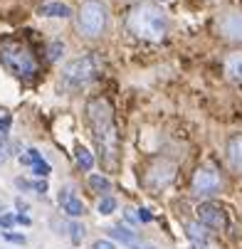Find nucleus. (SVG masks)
I'll return each mask as SVG.
<instances>
[{
  "label": "nucleus",
  "mask_w": 242,
  "mask_h": 249,
  "mask_svg": "<svg viewBox=\"0 0 242 249\" xmlns=\"http://www.w3.org/2000/svg\"><path fill=\"white\" fill-rule=\"evenodd\" d=\"M87 116H89V124H92V128H94V138H96L101 153L107 156L109 163H114V153H116L119 136H116V126H114L112 106L104 101V99H92V101L87 104Z\"/></svg>",
  "instance_id": "nucleus-1"
},
{
  "label": "nucleus",
  "mask_w": 242,
  "mask_h": 249,
  "mask_svg": "<svg viewBox=\"0 0 242 249\" xmlns=\"http://www.w3.org/2000/svg\"><path fill=\"white\" fill-rule=\"evenodd\" d=\"M3 237H5L8 242H13V244H25V242H27L25 234H15V232H3Z\"/></svg>",
  "instance_id": "nucleus-21"
},
{
  "label": "nucleus",
  "mask_w": 242,
  "mask_h": 249,
  "mask_svg": "<svg viewBox=\"0 0 242 249\" xmlns=\"http://www.w3.org/2000/svg\"><path fill=\"white\" fill-rule=\"evenodd\" d=\"M124 215H126V220H129V222H136V220H138V215H133V210H126Z\"/></svg>",
  "instance_id": "nucleus-30"
},
{
  "label": "nucleus",
  "mask_w": 242,
  "mask_h": 249,
  "mask_svg": "<svg viewBox=\"0 0 242 249\" xmlns=\"http://www.w3.org/2000/svg\"><path fill=\"white\" fill-rule=\"evenodd\" d=\"M223 188V178L213 165H200L193 175V195L198 197H213Z\"/></svg>",
  "instance_id": "nucleus-6"
},
{
  "label": "nucleus",
  "mask_w": 242,
  "mask_h": 249,
  "mask_svg": "<svg viewBox=\"0 0 242 249\" xmlns=\"http://www.w3.org/2000/svg\"><path fill=\"white\" fill-rule=\"evenodd\" d=\"M89 185H92V190H96V193H109V178L94 173V175H89Z\"/></svg>",
  "instance_id": "nucleus-15"
},
{
  "label": "nucleus",
  "mask_w": 242,
  "mask_h": 249,
  "mask_svg": "<svg viewBox=\"0 0 242 249\" xmlns=\"http://www.w3.org/2000/svg\"><path fill=\"white\" fill-rule=\"evenodd\" d=\"M15 222H18L15 215H3V217H0V227H5V230H10Z\"/></svg>",
  "instance_id": "nucleus-23"
},
{
  "label": "nucleus",
  "mask_w": 242,
  "mask_h": 249,
  "mask_svg": "<svg viewBox=\"0 0 242 249\" xmlns=\"http://www.w3.org/2000/svg\"><path fill=\"white\" fill-rule=\"evenodd\" d=\"M62 52H64V45H62L59 40H55V42L50 45V50H47V59H50V62H57Z\"/></svg>",
  "instance_id": "nucleus-19"
},
{
  "label": "nucleus",
  "mask_w": 242,
  "mask_h": 249,
  "mask_svg": "<svg viewBox=\"0 0 242 249\" xmlns=\"http://www.w3.org/2000/svg\"><path fill=\"white\" fill-rule=\"evenodd\" d=\"M8 128H10V116H0V131L5 133Z\"/></svg>",
  "instance_id": "nucleus-27"
},
{
  "label": "nucleus",
  "mask_w": 242,
  "mask_h": 249,
  "mask_svg": "<svg viewBox=\"0 0 242 249\" xmlns=\"http://www.w3.org/2000/svg\"><path fill=\"white\" fill-rule=\"evenodd\" d=\"M198 222L210 227V230H225L227 227V215L225 210L215 202H203L198 207Z\"/></svg>",
  "instance_id": "nucleus-7"
},
{
  "label": "nucleus",
  "mask_w": 242,
  "mask_h": 249,
  "mask_svg": "<svg viewBox=\"0 0 242 249\" xmlns=\"http://www.w3.org/2000/svg\"><path fill=\"white\" fill-rule=\"evenodd\" d=\"M35 193L45 195V193H47V183H45V180H37V183H35Z\"/></svg>",
  "instance_id": "nucleus-26"
},
{
  "label": "nucleus",
  "mask_w": 242,
  "mask_h": 249,
  "mask_svg": "<svg viewBox=\"0 0 242 249\" xmlns=\"http://www.w3.org/2000/svg\"><path fill=\"white\" fill-rule=\"evenodd\" d=\"M15 207H18L20 212H27V210H30V205H27L22 197H18V200H15Z\"/></svg>",
  "instance_id": "nucleus-28"
},
{
  "label": "nucleus",
  "mask_w": 242,
  "mask_h": 249,
  "mask_svg": "<svg viewBox=\"0 0 242 249\" xmlns=\"http://www.w3.org/2000/svg\"><path fill=\"white\" fill-rule=\"evenodd\" d=\"M15 185H18L20 190H35V183H27V180H22V178H18Z\"/></svg>",
  "instance_id": "nucleus-24"
},
{
  "label": "nucleus",
  "mask_w": 242,
  "mask_h": 249,
  "mask_svg": "<svg viewBox=\"0 0 242 249\" xmlns=\"http://www.w3.org/2000/svg\"><path fill=\"white\" fill-rule=\"evenodd\" d=\"M32 170H35V175H40L42 180H45V178L50 175V170H52V168H50V163H47V160H37V163L32 165Z\"/></svg>",
  "instance_id": "nucleus-20"
},
{
  "label": "nucleus",
  "mask_w": 242,
  "mask_h": 249,
  "mask_svg": "<svg viewBox=\"0 0 242 249\" xmlns=\"http://www.w3.org/2000/svg\"><path fill=\"white\" fill-rule=\"evenodd\" d=\"M225 72H227L235 82H242V54H235V57H230V59H227Z\"/></svg>",
  "instance_id": "nucleus-14"
},
{
  "label": "nucleus",
  "mask_w": 242,
  "mask_h": 249,
  "mask_svg": "<svg viewBox=\"0 0 242 249\" xmlns=\"http://www.w3.org/2000/svg\"><path fill=\"white\" fill-rule=\"evenodd\" d=\"M186 232H188V239L193 242L195 249H205V244H207L205 225H200V222H188V225H186Z\"/></svg>",
  "instance_id": "nucleus-11"
},
{
  "label": "nucleus",
  "mask_w": 242,
  "mask_h": 249,
  "mask_svg": "<svg viewBox=\"0 0 242 249\" xmlns=\"http://www.w3.org/2000/svg\"><path fill=\"white\" fill-rule=\"evenodd\" d=\"M77 165H79L82 170H92V168H94V156H92L84 146L77 148Z\"/></svg>",
  "instance_id": "nucleus-16"
},
{
  "label": "nucleus",
  "mask_w": 242,
  "mask_h": 249,
  "mask_svg": "<svg viewBox=\"0 0 242 249\" xmlns=\"http://www.w3.org/2000/svg\"><path fill=\"white\" fill-rule=\"evenodd\" d=\"M218 30L225 40H232V42H242V13L237 10H227L220 15L218 20Z\"/></svg>",
  "instance_id": "nucleus-8"
},
{
  "label": "nucleus",
  "mask_w": 242,
  "mask_h": 249,
  "mask_svg": "<svg viewBox=\"0 0 242 249\" xmlns=\"http://www.w3.org/2000/svg\"><path fill=\"white\" fill-rule=\"evenodd\" d=\"M3 141H5V133H3V136H0V163H3V160H5V151H3Z\"/></svg>",
  "instance_id": "nucleus-31"
},
{
  "label": "nucleus",
  "mask_w": 242,
  "mask_h": 249,
  "mask_svg": "<svg viewBox=\"0 0 242 249\" xmlns=\"http://www.w3.org/2000/svg\"><path fill=\"white\" fill-rule=\"evenodd\" d=\"M40 15H45V18H69L72 15V8L64 5V3H45V5H40Z\"/></svg>",
  "instance_id": "nucleus-12"
},
{
  "label": "nucleus",
  "mask_w": 242,
  "mask_h": 249,
  "mask_svg": "<svg viewBox=\"0 0 242 249\" xmlns=\"http://www.w3.org/2000/svg\"><path fill=\"white\" fill-rule=\"evenodd\" d=\"M0 59H3V67L8 69V72L20 77V79H27V77H32L35 72H37V64H35L30 50L18 40L0 42Z\"/></svg>",
  "instance_id": "nucleus-3"
},
{
  "label": "nucleus",
  "mask_w": 242,
  "mask_h": 249,
  "mask_svg": "<svg viewBox=\"0 0 242 249\" xmlns=\"http://www.w3.org/2000/svg\"><path fill=\"white\" fill-rule=\"evenodd\" d=\"M126 25L138 40H149V42H161L168 32V18L156 5H141L131 10Z\"/></svg>",
  "instance_id": "nucleus-2"
},
{
  "label": "nucleus",
  "mask_w": 242,
  "mask_h": 249,
  "mask_svg": "<svg viewBox=\"0 0 242 249\" xmlns=\"http://www.w3.org/2000/svg\"><path fill=\"white\" fill-rule=\"evenodd\" d=\"M92 249H116V244H114L112 239H96Z\"/></svg>",
  "instance_id": "nucleus-22"
},
{
  "label": "nucleus",
  "mask_w": 242,
  "mask_h": 249,
  "mask_svg": "<svg viewBox=\"0 0 242 249\" xmlns=\"http://www.w3.org/2000/svg\"><path fill=\"white\" fill-rule=\"evenodd\" d=\"M15 220H18V222H20V225H25V227H27V225H30V222H32V220H30V217H27V215H25V212H20V215H15Z\"/></svg>",
  "instance_id": "nucleus-29"
},
{
  "label": "nucleus",
  "mask_w": 242,
  "mask_h": 249,
  "mask_svg": "<svg viewBox=\"0 0 242 249\" xmlns=\"http://www.w3.org/2000/svg\"><path fill=\"white\" fill-rule=\"evenodd\" d=\"M133 249H153V247H144V244H136Z\"/></svg>",
  "instance_id": "nucleus-32"
},
{
  "label": "nucleus",
  "mask_w": 242,
  "mask_h": 249,
  "mask_svg": "<svg viewBox=\"0 0 242 249\" xmlns=\"http://www.w3.org/2000/svg\"><path fill=\"white\" fill-rule=\"evenodd\" d=\"M114 210H116V200L112 195H104L99 200V215H112Z\"/></svg>",
  "instance_id": "nucleus-17"
},
{
  "label": "nucleus",
  "mask_w": 242,
  "mask_h": 249,
  "mask_svg": "<svg viewBox=\"0 0 242 249\" xmlns=\"http://www.w3.org/2000/svg\"><path fill=\"white\" fill-rule=\"evenodd\" d=\"M107 20H109V8L101 0H87L82 3L79 13H77V27L84 37H101L107 30Z\"/></svg>",
  "instance_id": "nucleus-4"
},
{
  "label": "nucleus",
  "mask_w": 242,
  "mask_h": 249,
  "mask_svg": "<svg viewBox=\"0 0 242 249\" xmlns=\"http://www.w3.org/2000/svg\"><path fill=\"white\" fill-rule=\"evenodd\" d=\"M99 72H101V57L99 54H87V57H79L74 62H69L64 67L62 77H64L67 87H84L92 79H96Z\"/></svg>",
  "instance_id": "nucleus-5"
},
{
  "label": "nucleus",
  "mask_w": 242,
  "mask_h": 249,
  "mask_svg": "<svg viewBox=\"0 0 242 249\" xmlns=\"http://www.w3.org/2000/svg\"><path fill=\"white\" fill-rule=\"evenodd\" d=\"M59 205H62V210L67 212L69 217H79V215H84L87 212V207H84V202L72 193V188H64V190H59Z\"/></svg>",
  "instance_id": "nucleus-9"
},
{
  "label": "nucleus",
  "mask_w": 242,
  "mask_h": 249,
  "mask_svg": "<svg viewBox=\"0 0 242 249\" xmlns=\"http://www.w3.org/2000/svg\"><path fill=\"white\" fill-rule=\"evenodd\" d=\"M109 234H112L114 239H121V242H124V244H129V247H136V244H138L136 232H131L129 227H121V225H119V227H112V230H109Z\"/></svg>",
  "instance_id": "nucleus-13"
},
{
  "label": "nucleus",
  "mask_w": 242,
  "mask_h": 249,
  "mask_svg": "<svg viewBox=\"0 0 242 249\" xmlns=\"http://www.w3.org/2000/svg\"><path fill=\"white\" fill-rule=\"evenodd\" d=\"M69 232H72V242H74V244H79V242L84 239V234H87L84 225H79V222H72V225H69Z\"/></svg>",
  "instance_id": "nucleus-18"
},
{
  "label": "nucleus",
  "mask_w": 242,
  "mask_h": 249,
  "mask_svg": "<svg viewBox=\"0 0 242 249\" xmlns=\"http://www.w3.org/2000/svg\"><path fill=\"white\" fill-rule=\"evenodd\" d=\"M138 220H141V222H151V220H153V215H151L149 210H138Z\"/></svg>",
  "instance_id": "nucleus-25"
},
{
  "label": "nucleus",
  "mask_w": 242,
  "mask_h": 249,
  "mask_svg": "<svg viewBox=\"0 0 242 249\" xmlns=\"http://www.w3.org/2000/svg\"><path fill=\"white\" fill-rule=\"evenodd\" d=\"M227 163L235 173H242V133L227 141Z\"/></svg>",
  "instance_id": "nucleus-10"
}]
</instances>
